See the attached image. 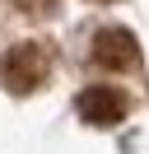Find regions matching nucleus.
Listing matches in <instances>:
<instances>
[{
  "instance_id": "7ed1b4c3",
  "label": "nucleus",
  "mask_w": 149,
  "mask_h": 154,
  "mask_svg": "<svg viewBox=\"0 0 149 154\" xmlns=\"http://www.w3.org/2000/svg\"><path fill=\"white\" fill-rule=\"evenodd\" d=\"M79 117L89 126H117L121 117L130 112V98L121 94V89H112V84H93V89H84L79 94Z\"/></svg>"
},
{
  "instance_id": "39448f33",
  "label": "nucleus",
  "mask_w": 149,
  "mask_h": 154,
  "mask_svg": "<svg viewBox=\"0 0 149 154\" xmlns=\"http://www.w3.org/2000/svg\"><path fill=\"white\" fill-rule=\"evenodd\" d=\"M98 5H102V0H98Z\"/></svg>"
},
{
  "instance_id": "20e7f679",
  "label": "nucleus",
  "mask_w": 149,
  "mask_h": 154,
  "mask_svg": "<svg viewBox=\"0 0 149 154\" xmlns=\"http://www.w3.org/2000/svg\"><path fill=\"white\" fill-rule=\"evenodd\" d=\"M19 5H23V10L33 14V19H47V14L56 10V0H19Z\"/></svg>"
},
{
  "instance_id": "f257e3e1",
  "label": "nucleus",
  "mask_w": 149,
  "mask_h": 154,
  "mask_svg": "<svg viewBox=\"0 0 149 154\" xmlns=\"http://www.w3.org/2000/svg\"><path fill=\"white\" fill-rule=\"evenodd\" d=\"M47 75H51V51L42 42H19L0 56V84L9 94H33L47 84Z\"/></svg>"
},
{
  "instance_id": "f03ea898",
  "label": "nucleus",
  "mask_w": 149,
  "mask_h": 154,
  "mask_svg": "<svg viewBox=\"0 0 149 154\" xmlns=\"http://www.w3.org/2000/svg\"><path fill=\"white\" fill-rule=\"evenodd\" d=\"M89 61L102 70H140V42L126 28H102L89 47Z\"/></svg>"
}]
</instances>
